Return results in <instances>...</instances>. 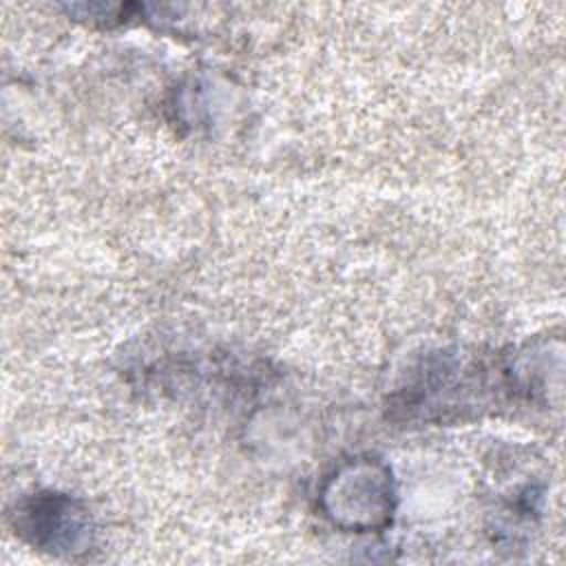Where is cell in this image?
Segmentation results:
<instances>
[{
  "label": "cell",
  "instance_id": "1",
  "mask_svg": "<svg viewBox=\"0 0 566 566\" xmlns=\"http://www.w3.org/2000/svg\"><path fill=\"white\" fill-rule=\"evenodd\" d=\"M325 515L340 528L369 533L391 522L394 484L389 469L371 458L343 464L321 491Z\"/></svg>",
  "mask_w": 566,
  "mask_h": 566
},
{
  "label": "cell",
  "instance_id": "2",
  "mask_svg": "<svg viewBox=\"0 0 566 566\" xmlns=\"http://www.w3.org/2000/svg\"><path fill=\"white\" fill-rule=\"evenodd\" d=\"M15 533L31 546L53 555H77L91 544L86 509L64 493H33L15 506Z\"/></svg>",
  "mask_w": 566,
  "mask_h": 566
}]
</instances>
